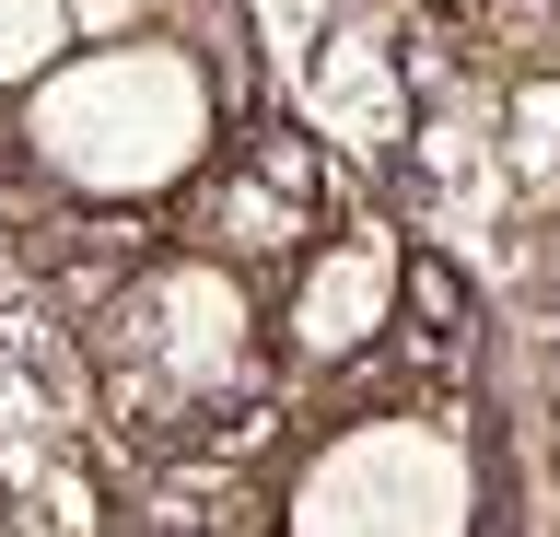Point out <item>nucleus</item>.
I'll return each instance as SVG.
<instances>
[{
  "mask_svg": "<svg viewBox=\"0 0 560 537\" xmlns=\"http://www.w3.org/2000/svg\"><path fill=\"white\" fill-rule=\"evenodd\" d=\"M210 141V82L187 47H105L82 71L35 82V152L94 199H140L175 187Z\"/></svg>",
  "mask_w": 560,
  "mask_h": 537,
  "instance_id": "f257e3e1",
  "label": "nucleus"
},
{
  "mask_svg": "<svg viewBox=\"0 0 560 537\" xmlns=\"http://www.w3.org/2000/svg\"><path fill=\"white\" fill-rule=\"evenodd\" d=\"M292 537H467V467L420 421L339 432V456L292 502Z\"/></svg>",
  "mask_w": 560,
  "mask_h": 537,
  "instance_id": "f03ea898",
  "label": "nucleus"
},
{
  "mask_svg": "<svg viewBox=\"0 0 560 537\" xmlns=\"http://www.w3.org/2000/svg\"><path fill=\"white\" fill-rule=\"evenodd\" d=\"M315 211H327V164H315V141H280V129H269V141H257L234 176L199 199V246L245 269V257L304 246V234H315Z\"/></svg>",
  "mask_w": 560,
  "mask_h": 537,
  "instance_id": "7ed1b4c3",
  "label": "nucleus"
},
{
  "mask_svg": "<svg viewBox=\"0 0 560 537\" xmlns=\"http://www.w3.org/2000/svg\"><path fill=\"white\" fill-rule=\"evenodd\" d=\"M385 316H397V246L385 234H339V246L304 269V292H292V351L304 362H350L374 351Z\"/></svg>",
  "mask_w": 560,
  "mask_h": 537,
  "instance_id": "20e7f679",
  "label": "nucleus"
},
{
  "mask_svg": "<svg viewBox=\"0 0 560 537\" xmlns=\"http://www.w3.org/2000/svg\"><path fill=\"white\" fill-rule=\"evenodd\" d=\"M315 106L339 117L350 141H397V71H385L362 36H339V47H327V71H315Z\"/></svg>",
  "mask_w": 560,
  "mask_h": 537,
  "instance_id": "39448f33",
  "label": "nucleus"
},
{
  "mask_svg": "<svg viewBox=\"0 0 560 537\" xmlns=\"http://www.w3.org/2000/svg\"><path fill=\"white\" fill-rule=\"evenodd\" d=\"M70 36V0H0V82H47Z\"/></svg>",
  "mask_w": 560,
  "mask_h": 537,
  "instance_id": "423d86ee",
  "label": "nucleus"
},
{
  "mask_svg": "<svg viewBox=\"0 0 560 537\" xmlns=\"http://www.w3.org/2000/svg\"><path fill=\"white\" fill-rule=\"evenodd\" d=\"M514 164H525V187H560V82H537L514 106Z\"/></svg>",
  "mask_w": 560,
  "mask_h": 537,
  "instance_id": "0eeeda50",
  "label": "nucleus"
},
{
  "mask_svg": "<svg viewBox=\"0 0 560 537\" xmlns=\"http://www.w3.org/2000/svg\"><path fill=\"white\" fill-rule=\"evenodd\" d=\"M70 12H82V24H140L152 0H70Z\"/></svg>",
  "mask_w": 560,
  "mask_h": 537,
  "instance_id": "6e6552de",
  "label": "nucleus"
}]
</instances>
